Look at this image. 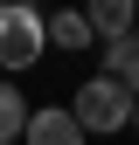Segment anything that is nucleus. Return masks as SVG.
Returning <instances> with one entry per match:
<instances>
[{"mask_svg":"<svg viewBox=\"0 0 139 145\" xmlns=\"http://www.w3.org/2000/svg\"><path fill=\"white\" fill-rule=\"evenodd\" d=\"M70 118L83 124V138H118V131H132V90L118 83V76H83L77 83V97H70Z\"/></svg>","mask_w":139,"mask_h":145,"instance_id":"nucleus-1","label":"nucleus"},{"mask_svg":"<svg viewBox=\"0 0 139 145\" xmlns=\"http://www.w3.org/2000/svg\"><path fill=\"white\" fill-rule=\"evenodd\" d=\"M49 48V14L35 0H14L0 7V69H35Z\"/></svg>","mask_w":139,"mask_h":145,"instance_id":"nucleus-2","label":"nucleus"},{"mask_svg":"<svg viewBox=\"0 0 139 145\" xmlns=\"http://www.w3.org/2000/svg\"><path fill=\"white\" fill-rule=\"evenodd\" d=\"M83 21H91L97 42H125V35H139V0H83Z\"/></svg>","mask_w":139,"mask_h":145,"instance_id":"nucleus-3","label":"nucleus"},{"mask_svg":"<svg viewBox=\"0 0 139 145\" xmlns=\"http://www.w3.org/2000/svg\"><path fill=\"white\" fill-rule=\"evenodd\" d=\"M21 145H83V124L70 118V104H49V111L28 118V138Z\"/></svg>","mask_w":139,"mask_h":145,"instance_id":"nucleus-4","label":"nucleus"},{"mask_svg":"<svg viewBox=\"0 0 139 145\" xmlns=\"http://www.w3.org/2000/svg\"><path fill=\"white\" fill-rule=\"evenodd\" d=\"M28 97H21V83H0V145H21L28 138Z\"/></svg>","mask_w":139,"mask_h":145,"instance_id":"nucleus-5","label":"nucleus"},{"mask_svg":"<svg viewBox=\"0 0 139 145\" xmlns=\"http://www.w3.org/2000/svg\"><path fill=\"white\" fill-rule=\"evenodd\" d=\"M97 35H91V21H83V7H56L49 14V48H91Z\"/></svg>","mask_w":139,"mask_h":145,"instance_id":"nucleus-6","label":"nucleus"},{"mask_svg":"<svg viewBox=\"0 0 139 145\" xmlns=\"http://www.w3.org/2000/svg\"><path fill=\"white\" fill-rule=\"evenodd\" d=\"M104 76H118L139 97V35H125V42H104Z\"/></svg>","mask_w":139,"mask_h":145,"instance_id":"nucleus-7","label":"nucleus"},{"mask_svg":"<svg viewBox=\"0 0 139 145\" xmlns=\"http://www.w3.org/2000/svg\"><path fill=\"white\" fill-rule=\"evenodd\" d=\"M132 131H139V97H132Z\"/></svg>","mask_w":139,"mask_h":145,"instance_id":"nucleus-8","label":"nucleus"},{"mask_svg":"<svg viewBox=\"0 0 139 145\" xmlns=\"http://www.w3.org/2000/svg\"><path fill=\"white\" fill-rule=\"evenodd\" d=\"M0 7H14V0H0Z\"/></svg>","mask_w":139,"mask_h":145,"instance_id":"nucleus-9","label":"nucleus"}]
</instances>
